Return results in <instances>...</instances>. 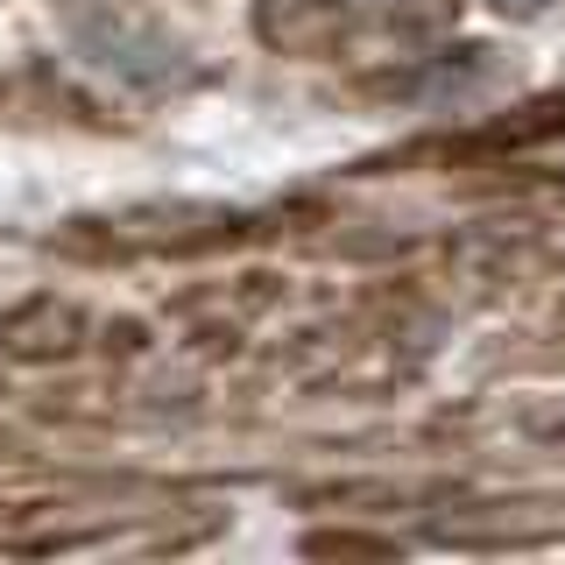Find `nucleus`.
Returning a JSON list of instances; mask_svg holds the SVG:
<instances>
[{
	"instance_id": "1",
	"label": "nucleus",
	"mask_w": 565,
	"mask_h": 565,
	"mask_svg": "<svg viewBox=\"0 0 565 565\" xmlns=\"http://www.w3.org/2000/svg\"><path fill=\"white\" fill-rule=\"evenodd\" d=\"M494 8H516V14H537L544 0H494Z\"/></svg>"
}]
</instances>
